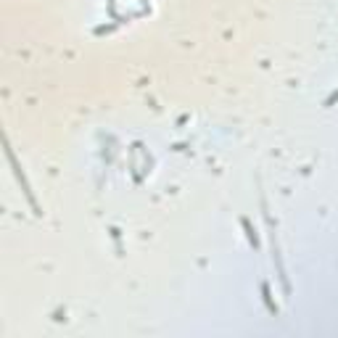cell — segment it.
I'll use <instances>...</instances> for the list:
<instances>
[{"instance_id": "1", "label": "cell", "mask_w": 338, "mask_h": 338, "mask_svg": "<svg viewBox=\"0 0 338 338\" xmlns=\"http://www.w3.org/2000/svg\"><path fill=\"white\" fill-rule=\"evenodd\" d=\"M240 225H243V230H246V238H249V243L254 246V249H259V235H256V230L251 227L249 217H240Z\"/></svg>"}, {"instance_id": "2", "label": "cell", "mask_w": 338, "mask_h": 338, "mask_svg": "<svg viewBox=\"0 0 338 338\" xmlns=\"http://www.w3.org/2000/svg\"><path fill=\"white\" fill-rule=\"evenodd\" d=\"M262 294H264V304H267V309L272 312V315H277V307L272 304V296H270V285L262 283Z\"/></svg>"}, {"instance_id": "3", "label": "cell", "mask_w": 338, "mask_h": 338, "mask_svg": "<svg viewBox=\"0 0 338 338\" xmlns=\"http://www.w3.org/2000/svg\"><path fill=\"white\" fill-rule=\"evenodd\" d=\"M336 101H338V90H336V93H333V95H330V98H328V101H325V106H333V103H336Z\"/></svg>"}]
</instances>
